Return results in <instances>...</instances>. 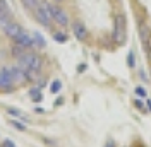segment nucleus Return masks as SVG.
<instances>
[{"mask_svg":"<svg viewBox=\"0 0 151 147\" xmlns=\"http://www.w3.org/2000/svg\"><path fill=\"white\" fill-rule=\"evenodd\" d=\"M113 43L117 46L124 45L127 41V17L125 14L119 12L113 16V34H112Z\"/></svg>","mask_w":151,"mask_h":147,"instance_id":"nucleus-1","label":"nucleus"},{"mask_svg":"<svg viewBox=\"0 0 151 147\" xmlns=\"http://www.w3.org/2000/svg\"><path fill=\"white\" fill-rule=\"evenodd\" d=\"M19 67L28 72V70H36L40 72L41 67H43V58L36 53H24V55L19 56Z\"/></svg>","mask_w":151,"mask_h":147,"instance_id":"nucleus-2","label":"nucleus"},{"mask_svg":"<svg viewBox=\"0 0 151 147\" xmlns=\"http://www.w3.org/2000/svg\"><path fill=\"white\" fill-rule=\"evenodd\" d=\"M137 36L141 41L142 48L146 50V53L151 51V22L148 19H142L137 22Z\"/></svg>","mask_w":151,"mask_h":147,"instance_id":"nucleus-3","label":"nucleus"},{"mask_svg":"<svg viewBox=\"0 0 151 147\" xmlns=\"http://www.w3.org/2000/svg\"><path fill=\"white\" fill-rule=\"evenodd\" d=\"M70 29H72V34L77 41H86L88 36H89V31L86 28V24L83 21H74L70 22Z\"/></svg>","mask_w":151,"mask_h":147,"instance_id":"nucleus-4","label":"nucleus"},{"mask_svg":"<svg viewBox=\"0 0 151 147\" xmlns=\"http://www.w3.org/2000/svg\"><path fill=\"white\" fill-rule=\"evenodd\" d=\"M14 87H16V82H14V79H12V75L9 72V67H4L0 70V89L12 91Z\"/></svg>","mask_w":151,"mask_h":147,"instance_id":"nucleus-5","label":"nucleus"},{"mask_svg":"<svg viewBox=\"0 0 151 147\" xmlns=\"http://www.w3.org/2000/svg\"><path fill=\"white\" fill-rule=\"evenodd\" d=\"M33 14H35V19H36L38 22L41 24V26H45V28H50V24H52V16H50V12H48L45 7H41V5H38L36 9L33 10Z\"/></svg>","mask_w":151,"mask_h":147,"instance_id":"nucleus-6","label":"nucleus"},{"mask_svg":"<svg viewBox=\"0 0 151 147\" xmlns=\"http://www.w3.org/2000/svg\"><path fill=\"white\" fill-rule=\"evenodd\" d=\"M9 72H10V75H12V79H14L16 86L28 81V74L24 72V70H22L19 65H17V67H9Z\"/></svg>","mask_w":151,"mask_h":147,"instance_id":"nucleus-7","label":"nucleus"},{"mask_svg":"<svg viewBox=\"0 0 151 147\" xmlns=\"http://www.w3.org/2000/svg\"><path fill=\"white\" fill-rule=\"evenodd\" d=\"M4 33H5V36H9V38H12V39H16V38L19 36V33L22 31L21 29V26H19L17 22H14V21H9L5 26H4Z\"/></svg>","mask_w":151,"mask_h":147,"instance_id":"nucleus-8","label":"nucleus"},{"mask_svg":"<svg viewBox=\"0 0 151 147\" xmlns=\"http://www.w3.org/2000/svg\"><path fill=\"white\" fill-rule=\"evenodd\" d=\"M17 45H21V46H24L26 50L28 48H33V38H31V34L29 33H26V31H21L19 33V36L14 39Z\"/></svg>","mask_w":151,"mask_h":147,"instance_id":"nucleus-9","label":"nucleus"},{"mask_svg":"<svg viewBox=\"0 0 151 147\" xmlns=\"http://www.w3.org/2000/svg\"><path fill=\"white\" fill-rule=\"evenodd\" d=\"M31 38H33V46H36V48H45L47 46V41H45V38L41 36L40 33H33L31 34Z\"/></svg>","mask_w":151,"mask_h":147,"instance_id":"nucleus-10","label":"nucleus"},{"mask_svg":"<svg viewBox=\"0 0 151 147\" xmlns=\"http://www.w3.org/2000/svg\"><path fill=\"white\" fill-rule=\"evenodd\" d=\"M53 39L57 43H67L69 41V34L64 33V31H57V33H53Z\"/></svg>","mask_w":151,"mask_h":147,"instance_id":"nucleus-11","label":"nucleus"},{"mask_svg":"<svg viewBox=\"0 0 151 147\" xmlns=\"http://www.w3.org/2000/svg\"><path fill=\"white\" fill-rule=\"evenodd\" d=\"M136 65H137V62H136V53H134V50H131L129 55H127V67L129 69H136Z\"/></svg>","mask_w":151,"mask_h":147,"instance_id":"nucleus-12","label":"nucleus"},{"mask_svg":"<svg viewBox=\"0 0 151 147\" xmlns=\"http://www.w3.org/2000/svg\"><path fill=\"white\" fill-rule=\"evenodd\" d=\"M24 53H26V48L16 43V45H14V48H12V55H14V56H17V58H19V56H21V55H24Z\"/></svg>","mask_w":151,"mask_h":147,"instance_id":"nucleus-13","label":"nucleus"},{"mask_svg":"<svg viewBox=\"0 0 151 147\" xmlns=\"http://www.w3.org/2000/svg\"><path fill=\"white\" fill-rule=\"evenodd\" d=\"M134 92H136V96H137V98H141V99H144V98L148 96V91H146V87H144V86H136Z\"/></svg>","mask_w":151,"mask_h":147,"instance_id":"nucleus-14","label":"nucleus"},{"mask_svg":"<svg viewBox=\"0 0 151 147\" xmlns=\"http://www.w3.org/2000/svg\"><path fill=\"white\" fill-rule=\"evenodd\" d=\"M21 2H22V4H24V7L29 9V10H35L38 5H40V2H38V0H21Z\"/></svg>","mask_w":151,"mask_h":147,"instance_id":"nucleus-15","label":"nucleus"},{"mask_svg":"<svg viewBox=\"0 0 151 147\" xmlns=\"http://www.w3.org/2000/svg\"><path fill=\"white\" fill-rule=\"evenodd\" d=\"M60 89H62V82L57 79V81H53V82L50 84V92H53V94H57V92H60Z\"/></svg>","mask_w":151,"mask_h":147,"instance_id":"nucleus-16","label":"nucleus"},{"mask_svg":"<svg viewBox=\"0 0 151 147\" xmlns=\"http://www.w3.org/2000/svg\"><path fill=\"white\" fill-rule=\"evenodd\" d=\"M137 77H139V79H141L144 84L150 82V77H148V74H146V70H144L142 67H139V70H137Z\"/></svg>","mask_w":151,"mask_h":147,"instance_id":"nucleus-17","label":"nucleus"},{"mask_svg":"<svg viewBox=\"0 0 151 147\" xmlns=\"http://www.w3.org/2000/svg\"><path fill=\"white\" fill-rule=\"evenodd\" d=\"M31 98H33V101H41V92H40V87H33L31 89Z\"/></svg>","mask_w":151,"mask_h":147,"instance_id":"nucleus-18","label":"nucleus"},{"mask_svg":"<svg viewBox=\"0 0 151 147\" xmlns=\"http://www.w3.org/2000/svg\"><path fill=\"white\" fill-rule=\"evenodd\" d=\"M134 108H136V110H139V111H146V103L142 101L141 98H137V99L134 101Z\"/></svg>","mask_w":151,"mask_h":147,"instance_id":"nucleus-19","label":"nucleus"},{"mask_svg":"<svg viewBox=\"0 0 151 147\" xmlns=\"http://www.w3.org/2000/svg\"><path fill=\"white\" fill-rule=\"evenodd\" d=\"M7 113L9 115H14V116H22V113L19 110H14V108H7Z\"/></svg>","mask_w":151,"mask_h":147,"instance_id":"nucleus-20","label":"nucleus"},{"mask_svg":"<svg viewBox=\"0 0 151 147\" xmlns=\"http://www.w3.org/2000/svg\"><path fill=\"white\" fill-rule=\"evenodd\" d=\"M10 123H12V125H14V127H16V128H17V130H26V127H24V125H21V123H17L16 120H12Z\"/></svg>","mask_w":151,"mask_h":147,"instance_id":"nucleus-21","label":"nucleus"},{"mask_svg":"<svg viewBox=\"0 0 151 147\" xmlns=\"http://www.w3.org/2000/svg\"><path fill=\"white\" fill-rule=\"evenodd\" d=\"M2 147H16V146H14V142H12V140H5Z\"/></svg>","mask_w":151,"mask_h":147,"instance_id":"nucleus-22","label":"nucleus"},{"mask_svg":"<svg viewBox=\"0 0 151 147\" xmlns=\"http://www.w3.org/2000/svg\"><path fill=\"white\" fill-rule=\"evenodd\" d=\"M84 70H86V64H81L79 67H77V72H79V74H81V72H84Z\"/></svg>","mask_w":151,"mask_h":147,"instance_id":"nucleus-23","label":"nucleus"},{"mask_svg":"<svg viewBox=\"0 0 151 147\" xmlns=\"http://www.w3.org/2000/svg\"><path fill=\"white\" fill-rule=\"evenodd\" d=\"M131 147H146V146H144L142 142H137V140H136V142H134V144H132Z\"/></svg>","mask_w":151,"mask_h":147,"instance_id":"nucleus-24","label":"nucleus"},{"mask_svg":"<svg viewBox=\"0 0 151 147\" xmlns=\"http://www.w3.org/2000/svg\"><path fill=\"white\" fill-rule=\"evenodd\" d=\"M103 147H117V146H115V142H113V140H108V142H106Z\"/></svg>","mask_w":151,"mask_h":147,"instance_id":"nucleus-25","label":"nucleus"},{"mask_svg":"<svg viewBox=\"0 0 151 147\" xmlns=\"http://www.w3.org/2000/svg\"><path fill=\"white\" fill-rule=\"evenodd\" d=\"M146 111H148V113H151V99H148V101H146Z\"/></svg>","mask_w":151,"mask_h":147,"instance_id":"nucleus-26","label":"nucleus"},{"mask_svg":"<svg viewBox=\"0 0 151 147\" xmlns=\"http://www.w3.org/2000/svg\"><path fill=\"white\" fill-rule=\"evenodd\" d=\"M62 103H64V98H58V99H57V101H55V106H60Z\"/></svg>","mask_w":151,"mask_h":147,"instance_id":"nucleus-27","label":"nucleus"},{"mask_svg":"<svg viewBox=\"0 0 151 147\" xmlns=\"http://www.w3.org/2000/svg\"><path fill=\"white\" fill-rule=\"evenodd\" d=\"M53 2H55V4H60V2H64V0H53Z\"/></svg>","mask_w":151,"mask_h":147,"instance_id":"nucleus-28","label":"nucleus"}]
</instances>
